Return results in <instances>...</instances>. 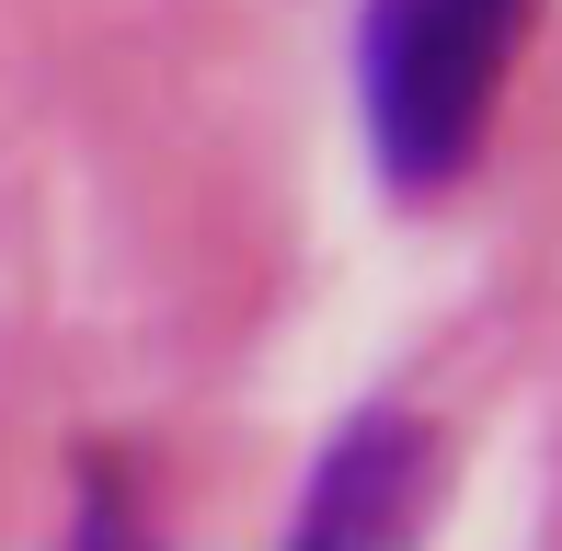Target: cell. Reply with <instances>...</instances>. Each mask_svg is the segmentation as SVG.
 Instances as JSON below:
<instances>
[{
	"instance_id": "7a4b0ae2",
	"label": "cell",
	"mask_w": 562,
	"mask_h": 551,
	"mask_svg": "<svg viewBox=\"0 0 562 551\" xmlns=\"http://www.w3.org/2000/svg\"><path fill=\"white\" fill-rule=\"evenodd\" d=\"M425 494H437V448H425V425L391 414V403H368L334 448H322V471H311V494H299L288 540H311V551L402 540V529L425 517Z\"/></svg>"
},
{
	"instance_id": "6da1fadb",
	"label": "cell",
	"mask_w": 562,
	"mask_h": 551,
	"mask_svg": "<svg viewBox=\"0 0 562 551\" xmlns=\"http://www.w3.org/2000/svg\"><path fill=\"white\" fill-rule=\"evenodd\" d=\"M540 0H368L356 23V115L391 195H448L505 104V69Z\"/></svg>"
}]
</instances>
